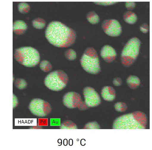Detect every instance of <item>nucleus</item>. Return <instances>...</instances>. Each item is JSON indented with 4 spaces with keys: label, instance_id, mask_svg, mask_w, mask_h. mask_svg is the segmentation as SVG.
Masks as SVG:
<instances>
[{
    "label": "nucleus",
    "instance_id": "1",
    "mask_svg": "<svg viewBox=\"0 0 152 150\" xmlns=\"http://www.w3.org/2000/svg\"><path fill=\"white\" fill-rule=\"evenodd\" d=\"M45 36L51 44L59 48H66L71 46L76 38L74 30L57 21H52L48 24L45 30Z\"/></svg>",
    "mask_w": 152,
    "mask_h": 150
},
{
    "label": "nucleus",
    "instance_id": "2",
    "mask_svg": "<svg viewBox=\"0 0 152 150\" xmlns=\"http://www.w3.org/2000/svg\"><path fill=\"white\" fill-rule=\"evenodd\" d=\"M147 123L146 115L140 111L125 114L117 118L114 121V129H144Z\"/></svg>",
    "mask_w": 152,
    "mask_h": 150
},
{
    "label": "nucleus",
    "instance_id": "3",
    "mask_svg": "<svg viewBox=\"0 0 152 150\" xmlns=\"http://www.w3.org/2000/svg\"><path fill=\"white\" fill-rule=\"evenodd\" d=\"M14 57L19 63L27 67H34L40 61L39 53L35 49L30 46H25L16 49Z\"/></svg>",
    "mask_w": 152,
    "mask_h": 150
},
{
    "label": "nucleus",
    "instance_id": "4",
    "mask_svg": "<svg viewBox=\"0 0 152 150\" xmlns=\"http://www.w3.org/2000/svg\"><path fill=\"white\" fill-rule=\"evenodd\" d=\"M140 44V40L136 37L127 42L121 54V62L124 66L129 67L133 64L139 54Z\"/></svg>",
    "mask_w": 152,
    "mask_h": 150
},
{
    "label": "nucleus",
    "instance_id": "5",
    "mask_svg": "<svg viewBox=\"0 0 152 150\" xmlns=\"http://www.w3.org/2000/svg\"><path fill=\"white\" fill-rule=\"evenodd\" d=\"M80 62L83 69L89 73L96 74L101 70L97 52L92 47H88L85 50L81 57Z\"/></svg>",
    "mask_w": 152,
    "mask_h": 150
},
{
    "label": "nucleus",
    "instance_id": "6",
    "mask_svg": "<svg viewBox=\"0 0 152 150\" xmlns=\"http://www.w3.org/2000/svg\"><path fill=\"white\" fill-rule=\"evenodd\" d=\"M68 77L64 71L56 70L49 74L44 80V84L48 89L58 91L64 89L68 82Z\"/></svg>",
    "mask_w": 152,
    "mask_h": 150
},
{
    "label": "nucleus",
    "instance_id": "7",
    "mask_svg": "<svg viewBox=\"0 0 152 150\" xmlns=\"http://www.w3.org/2000/svg\"><path fill=\"white\" fill-rule=\"evenodd\" d=\"M28 108L33 114L39 117L48 115L51 111V105L48 102L38 98L34 99L31 101Z\"/></svg>",
    "mask_w": 152,
    "mask_h": 150
},
{
    "label": "nucleus",
    "instance_id": "8",
    "mask_svg": "<svg viewBox=\"0 0 152 150\" xmlns=\"http://www.w3.org/2000/svg\"><path fill=\"white\" fill-rule=\"evenodd\" d=\"M63 101L64 105L69 108H77L84 110L88 108L82 100L80 94L75 92H70L66 93L63 97Z\"/></svg>",
    "mask_w": 152,
    "mask_h": 150
},
{
    "label": "nucleus",
    "instance_id": "9",
    "mask_svg": "<svg viewBox=\"0 0 152 150\" xmlns=\"http://www.w3.org/2000/svg\"><path fill=\"white\" fill-rule=\"evenodd\" d=\"M102 28L107 35L112 37H117L121 34L122 28L119 22L114 19H109L103 21Z\"/></svg>",
    "mask_w": 152,
    "mask_h": 150
},
{
    "label": "nucleus",
    "instance_id": "10",
    "mask_svg": "<svg viewBox=\"0 0 152 150\" xmlns=\"http://www.w3.org/2000/svg\"><path fill=\"white\" fill-rule=\"evenodd\" d=\"M83 93L84 102L88 107H95L100 104V97L93 88L86 87L84 88Z\"/></svg>",
    "mask_w": 152,
    "mask_h": 150
},
{
    "label": "nucleus",
    "instance_id": "11",
    "mask_svg": "<svg viewBox=\"0 0 152 150\" xmlns=\"http://www.w3.org/2000/svg\"><path fill=\"white\" fill-rule=\"evenodd\" d=\"M102 58L106 62L110 63L113 62L116 57V52L112 46L106 45L102 47L100 51Z\"/></svg>",
    "mask_w": 152,
    "mask_h": 150
},
{
    "label": "nucleus",
    "instance_id": "12",
    "mask_svg": "<svg viewBox=\"0 0 152 150\" xmlns=\"http://www.w3.org/2000/svg\"><path fill=\"white\" fill-rule=\"evenodd\" d=\"M101 96L106 101H113L115 97V90L111 86H104L102 90Z\"/></svg>",
    "mask_w": 152,
    "mask_h": 150
},
{
    "label": "nucleus",
    "instance_id": "13",
    "mask_svg": "<svg viewBox=\"0 0 152 150\" xmlns=\"http://www.w3.org/2000/svg\"><path fill=\"white\" fill-rule=\"evenodd\" d=\"M27 28V24L22 20H17L13 23V31L16 34L20 35L23 34L26 32Z\"/></svg>",
    "mask_w": 152,
    "mask_h": 150
},
{
    "label": "nucleus",
    "instance_id": "14",
    "mask_svg": "<svg viewBox=\"0 0 152 150\" xmlns=\"http://www.w3.org/2000/svg\"><path fill=\"white\" fill-rule=\"evenodd\" d=\"M126 82L128 86L130 88L134 89L139 86L140 84V80L137 76L134 75H130L127 78Z\"/></svg>",
    "mask_w": 152,
    "mask_h": 150
},
{
    "label": "nucleus",
    "instance_id": "15",
    "mask_svg": "<svg viewBox=\"0 0 152 150\" xmlns=\"http://www.w3.org/2000/svg\"><path fill=\"white\" fill-rule=\"evenodd\" d=\"M123 18L125 22L130 24L135 23L137 20L136 14L131 11H127L124 13Z\"/></svg>",
    "mask_w": 152,
    "mask_h": 150
},
{
    "label": "nucleus",
    "instance_id": "16",
    "mask_svg": "<svg viewBox=\"0 0 152 150\" xmlns=\"http://www.w3.org/2000/svg\"><path fill=\"white\" fill-rule=\"evenodd\" d=\"M86 18L91 24H95L99 21V17L97 14L94 11L89 12L87 15Z\"/></svg>",
    "mask_w": 152,
    "mask_h": 150
},
{
    "label": "nucleus",
    "instance_id": "17",
    "mask_svg": "<svg viewBox=\"0 0 152 150\" xmlns=\"http://www.w3.org/2000/svg\"><path fill=\"white\" fill-rule=\"evenodd\" d=\"M46 24L45 20L40 18H37L34 19L32 22L33 27L38 29H41L43 28L45 26Z\"/></svg>",
    "mask_w": 152,
    "mask_h": 150
},
{
    "label": "nucleus",
    "instance_id": "18",
    "mask_svg": "<svg viewBox=\"0 0 152 150\" xmlns=\"http://www.w3.org/2000/svg\"><path fill=\"white\" fill-rule=\"evenodd\" d=\"M60 128L61 129H76L77 128L75 123L69 120L63 122L61 124Z\"/></svg>",
    "mask_w": 152,
    "mask_h": 150
},
{
    "label": "nucleus",
    "instance_id": "19",
    "mask_svg": "<svg viewBox=\"0 0 152 150\" xmlns=\"http://www.w3.org/2000/svg\"><path fill=\"white\" fill-rule=\"evenodd\" d=\"M39 67L44 72H48L52 69V65L50 62L47 60H43L39 64Z\"/></svg>",
    "mask_w": 152,
    "mask_h": 150
},
{
    "label": "nucleus",
    "instance_id": "20",
    "mask_svg": "<svg viewBox=\"0 0 152 150\" xmlns=\"http://www.w3.org/2000/svg\"><path fill=\"white\" fill-rule=\"evenodd\" d=\"M18 9L19 11L22 13H27L30 11V6L26 2H21L18 4Z\"/></svg>",
    "mask_w": 152,
    "mask_h": 150
},
{
    "label": "nucleus",
    "instance_id": "21",
    "mask_svg": "<svg viewBox=\"0 0 152 150\" xmlns=\"http://www.w3.org/2000/svg\"><path fill=\"white\" fill-rule=\"evenodd\" d=\"M65 56L66 59L69 60H73L77 57V54L73 49H69L67 50L65 53Z\"/></svg>",
    "mask_w": 152,
    "mask_h": 150
},
{
    "label": "nucleus",
    "instance_id": "22",
    "mask_svg": "<svg viewBox=\"0 0 152 150\" xmlns=\"http://www.w3.org/2000/svg\"><path fill=\"white\" fill-rule=\"evenodd\" d=\"M115 110L119 112L125 111L127 108L126 104L123 102H118L115 104L114 106Z\"/></svg>",
    "mask_w": 152,
    "mask_h": 150
},
{
    "label": "nucleus",
    "instance_id": "23",
    "mask_svg": "<svg viewBox=\"0 0 152 150\" xmlns=\"http://www.w3.org/2000/svg\"><path fill=\"white\" fill-rule=\"evenodd\" d=\"M15 85L19 89H23L26 87L27 83L26 81L23 79H18L15 81Z\"/></svg>",
    "mask_w": 152,
    "mask_h": 150
},
{
    "label": "nucleus",
    "instance_id": "24",
    "mask_svg": "<svg viewBox=\"0 0 152 150\" xmlns=\"http://www.w3.org/2000/svg\"><path fill=\"white\" fill-rule=\"evenodd\" d=\"M84 129H99L100 126L98 123L95 121L87 123L85 126Z\"/></svg>",
    "mask_w": 152,
    "mask_h": 150
},
{
    "label": "nucleus",
    "instance_id": "25",
    "mask_svg": "<svg viewBox=\"0 0 152 150\" xmlns=\"http://www.w3.org/2000/svg\"><path fill=\"white\" fill-rule=\"evenodd\" d=\"M140 31L142 33H147L149 30V27L148 24L144 23L140 26Z\"/></svg>",
    "mask_w": 152,
    "mask_h": 150
},
{
    "label": "nucleus",
    "instance_id": "26",
    "mask_svg": "<svg viewBox=\"0 0 152 150\" xmlns=\"http://www.w3.org/2000/svg\"><path fill=\"white\" fill-rule=\"evenodd\" d=\"M126 7L129 10H131L134 8L135 3L134 2H126L125 4Z\"/></svg>",
    "mask_w": 152,
    "mask_h": 150
},
{
    "label": "nucleus",
    "instance_id": "27",
    "mask_svg": "<svg viewBox=\"0 0 152 150\" xmlns=\"http://www.w3.org/2000/svg\"><path fill=\"white\" fill-rule=\"evenodd\" d=\"M118 2L113 1H106V2H95L94 3L96 4L103 6H108L113 5L115 4Z\"/></svg>",
    "mask_w": 152,
    "mask_h": 150
},
{
    "label": "nucleus",
    "instance_id": "28",
    "mask_svg": "<svg viewBox=\"0 0 152 150\" xmlns=\"http://www.w3.org/2000/svg\"><path fill=\"white\" fill-rule=\"evenodd\" d=\"M122 83L121 79L119 77H115L113 80V83L115 86H120L121 85Z\"/></svg>",
    "mask_w": 152,
    "mask_h": 150
},
{
    "label": "nucleus",
    "instance_id": "29",
    "mask_svg": "<svg viewBox=\"0 0 152 150\" xmlns=\"http://www.w3.org/2000/svg\"><path fill=\"white\" fill-rule=\"evenodd\" d=\"M50 124L51 126L60 125V119H51Z\"/></svg>",
    "mask_w": 152,
    "mask_h": 150
},
{
    "label": "nucleus",
    "instance_id": "30",
    "mask_svg": "<svg viewBox=\"0 0 152 150\" xmlns=\"http://www.w3.org/2000/svg\"><path fill=\"white\" fill-rule=\"evenodd\" d=\"M18 103V101L17 97L15 95L13 96V107H15Z\"/></svg>",
    "mask_w": 152,
    "mask_h": 150
}]
</instances>
